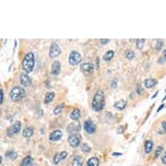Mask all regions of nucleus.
<instances>
[{"label":"nucleus","mask_w":166,"mask_h":166,"mask_svg":"<svg viewBox=\"0 0 166 166\" xmlns=\"http://www.w3.org/2000/svg\"><path fill=\"white\" fill-rule=\"evenodd\" d=\"M105 105V96L102 91H97L93 98V103H92V107L94 111H102Z\"/></svg>","instance_id":"nucleus-1"},{"label":"nucleus","mask_w":166,"mask_h":166,"mask_svg":"<svg viewBox=\"0 0 166 166\" xmlns=\"http://www.w3.org/2000/svg\"><path fill=\"white\" fill-rule=\"evenodd\" d=\"M34 53L32 52H28L24 59H23V62H21V66H23V70L26 73H30L33 71V68H34Z\"/></svg>","instance_id":"nucleus-2"},{"label":"nucleus","mask_w":166,"mask_h":166,"mask_svg":"<svg viewBox=\"0 0 166 166\" xmlns=\"http://www.w3.org/2000/svg\"><path fill=\"white\" fill-rule=\"evenodd\" d=\"M9 96H10V100L14 101V102H18L23 100L25 96H26V92L23 87H19V86H15L9 93Z\"/></svg>","instance_id":"nucleus-3"},{"label":"nucleus","mask_w":166,"mask_h":166,"mask_svg":"<svg viewBox=\"0 0 166 166\" xmlns=\"http://www.w3.org/2000/svg\"><path fill=\"white\" fill-rule=\"evenodd\" d=\"M82 61V55L80 53L77 51H73L69 55V63L71 66H77L78 63H80Z\"/></svg>","instance_id":"nucleus-4"},{"label":"nucleus","mask_w":166,"mask_h":166,"mask_svg":"<svg viewBox=\"0 0 166 166\" xmlns=\"http://www.w3.org/2000/svg\"><path fill=\"white\" fill-rule=\"evenodd\" d=\"M21 123L19 121H16V122L8 129V136H9V137H12V136L17 135L18 132H21Z\"/></svg>","instance_id":"nucleus-5"},{"label":"nucleus","mask_w":166,"mask_h":166,"mask_svg":"<svg viewBox=\"0 0 166 166\" xmlns=\"http://www.w3.org/2000/svg\"><path fill=\"white\" fill-rule=\"evenodd\" d=\"M84 129L89 135H93V133H95V131H96V127H95V124L91 120H87V121L84 122Z\"/></svg>","instance_id":"nucleus-6"},{"label":"nucleus","mask_w":166,"mask_h":166,"mask_svg":"<svg viewBox=\"0 0 166 166\" xmlns=\"http://www.w3.org/2000/svg\"><path fill=\"white\" fill-rule=\"evenodd\" d=\"M80 136L79 135H71L69 137V139H68V142H69V145L73 147V148H76V147H78V146L80 145Z\"/></svg>","instance_id":"nucleus-7"},{"label":"nucleus","mask_w":166,"mask_h":166,"mask_svg":"<svg viewBox=\"0 0 166 166\" xmlns=\"http://www.w3.org/2000/svg\"><path fill=\"white\" fill-rule=\"evenodd\" d=\"M60 53H61V49H60V46H59L57 43H53V44L51 45V48H50V51H49V55H50V58H55V57H58Z\"/></svg>","instance_id":"nucleus-8"},{"label":"nucleus","mask_w":166,"mask_h":166,"mask_svg":"<svg viewBox=\"0 0 166 166\" xmlns=\"http://www.w3.org/2000/svg\"><path fill=\"white\" fill-rule=\"evenodd\" d=\"M19 80H21V84L25 87H28L32 85V79L30 78V76L27 73H21V77H19Z\"/></svg>","instance_id":"nucleus-9"},{"label":"nucleus","mask_w":166,"mask_h":166,"mask_svg":"<svg viewBox=\"0 0 166 166\" xmlns=\"http://www.w3.org/2000/svg\"><path fill=\"white\" fill-rule=\"evenodd\" d=\"M80 69H82V71H83L84 73L89 75V73H92L94 71V66L92 63L86 62V63H83V64L80 66Z\"/></svg>","instance_id":"nucleus-10"},{"label":"nucleus","mask_w":166,"mask_h":166,"mask_svg":"<svg viewBox=\"0 0 166 166\" xmlns=\"http://www.w3.org/2000/svg\"><path fill=\"white\" fill-rule=\"evenodd\" d=\"M67 156H68V153H67V151H61V153L57 154V155L53 157V163H54V164H59Z\"/></svg>","instance_id":"nucleus-11"},{"label":"nucleus","mask_w":166,"mask_h":166,"mask_svg":"<svg viewBox=\"0 0 166 166\" xmlns=\"http://www.w3.org/2000/svg\"><path fill=\"white\" fill-rule=\"evenodd\" d=\"M60 68H61V64L59 61H54L53 64H52L51 67V73L52 75H54V76H58L59 73H60Z\"/></svg>","instance_id":"nucleus-12"},{"label":"nucleus","mask_w":166,"mask_h":166,"mask_svg":"<svg viewBox=\"0 0 166 166\" xmlns=\"http://www.w3.org/2000/svg\"><path fill=\"white\" fill-rule=\"evenodd\" d=\"M61 137H62V131L61 130H55L50 135V140L51 141H58Z\"/></svg>","instance_id":"nucleus-13"},{"label":"nucleus","mask_w":166,"mask_h":166,"mask_svg":"<svg viewBox=\"0 0 166 166\" xmlns=\"http://www.w3.org/2000/svg\"><path fill=\"white\" fill-rule=\"evenodd\" d=\"M156 84H157V80L154 79V78H148V79H146L145 82H144V85H145L146 88H153L154 86H156Z\"/></svg>","instance_id":"nucleus-14"},{"label":"nucleus","mask_w":166,"mask_h":166,"mask_svg":"<svg viewBox=\"0 0 166 166\" xmlns=\"http://www.w3.org/2000/svg\"><path fill=\"white\" fill-rule=\"evenodd\" d=\"M33 133H34V129L31 128V127H27L26 129L23 130V136H24L25 138H30V137L33 136Z\"/></svg>","instance_id":"nucleus-15"},{"label":"nucleus","mask_w":166,"mask_h":166,"mask_svg":"<svg viewBox=\"0 0 166 166\" xmlns=\"http://www.w3.org/2000/svg\"><path fill=\"white\" fill-rule=\"evenodd\" d=\"M70 118L73 120H75V121H78L80 119V111L78 109H75L73 112H71V114H70Z\"/></svg>","instance_id":"nucleus-16"},{"label":"nucleus","mask_w":166,"mask_h":166,"mask_svg":"<svg viewBox=\"0 0 166 166\" xmlns=\"http://www.w3.org/2000/svg\"><path fill=\"white\" fill-rule=\"evenodd\" d=\"M98 165H100V160H98L97 157H92L87 162V166H98Z\"/></svg>","instance_id":"nucleus-17"},{"label":"nucleus","mask_w":166,"mask_h":166,"mask_svg":"<svg viewBox=\"0 0 166 166\" xmlns=\"http://www.w3.org/2000/svg\"><path fill=\"white\" fill-rule=\"evenodd\" d=\"M71 166H83V157H80V156H76V157L73 158Z\"/></svg>","instance_id":"nucleus-18"},{"label":"nucleus","mask_w":166,"mask_h":166,"mask_svg":"<svg viewBox=\"0 0 166 166\" xmlns=\"http://www.w3.org/2000/svg\"><path fill=\"white\" fill-rule=\"evenodd\" d=\"M153 146H154V144H153V141H151V140H146L145 151L147 153V154H149V153L153 150Z\"/></svg>","instance_id":"nucleus-19"},{"label":"nucleus","mask_w":166,"mask_h":166,"mask_svg":"<svg viewBox=\"0 0 166 166\" xmlns=\"http://www.w3.org/2000/svg\"><path fill=\"white\" fill-rule=\"evenodd\" d=\"M54 96H55V94L53 93V92H50V93H48L46 95H45V98H44V103H45V104L51 103L52 101H53V98H54Z\"/></svg>","instance_id":"nucleus-20"},{"label":"nucleus","mask_w":166,"mask_h":166,"mask_svg":"<svg viewBox=\"0 0 166 166\" xmlns=\"http://www.w3.org/2000/svg\"><path fill=\"white\" fill-rule=\"evenodd\" d=\"M125 105H127V102L124 100H121V101H119V102H116L114 104V107L116 110H123L125 107Z\"/></svg>","instance_id":"nucleus-21"},{"label":"nucleus","mask_w":166,"mask_h":166,"mask_svg":"<svg viewBox=\"0 0 166 166\" xmlns=\"http://www.w3.org/2000/svg\"><path fill=\"white\" fill-rule=\"evenodd\" d=\"M113 57H114V51L110 50V51H107L104 54V60H105V61H110V60L113 59Z\"/></svg>","instance_id":"nucleus-22"},{"label":"nucleus","mask_w":166,"mask_h":166,"mask_svg":"<svg viewBox=\"0 0 166 166\" xmlns=\"http://www.w3.org/2000/svg\"><path fill=\"white\" fill-rule=\"evenodd\" d=\"M32 158L31 156H26L24 159H23V162L21 163V166H30L32 164Z\"/></svg>","instance_id":"nucleus-23"},{"label":"nucleus","mask_w":166,"mask_h":166,"mask_svg":"<svg viewBox=\"0 0 166 166\" xmlns=\"http://www.w3.org/2000/svg\"><path fill=\"white\" fill-rule=\"evenodd\" d=\"M6 157L8 158V159H16L17 158V153L16 151H14V150H8L7 153H6Z\"/></svg>","instance_id":"nucleus-24"},{"label":"nucleus","mask_w":166,"mask_h":166,"mask_svg":"<svg viewBox=\"0 0 166 166\" xmlns=\"http://www.w3.org/2000/svg\"><path fill=\"white\" fill-rule=\"evenodd\" d=\"M62 110H63V104H59V105H57V106L54 107V110H53V114L59 115L61 112H62Z\"/></svg>","instance_id":"nucleus-25"},{"label":"nucleus","mask_w":166,"mask_h":166,"mask_svg":"<svg viewBox=\"0 0 166 166\" xmlns=\"http://www.w3.org/2000/svg\"><path fill=\"white\" fill-rule=\"evenodd\" d=\"M125 57H127L128 60H132L135 58V53H133V51H131V50H127L125 51Z\"/></svg>","instance_id":"nucleus-26"},{"label":"nucleus","mask_w":166,"mask_h":166,"mask_svg":"<svg viewBox=\"0 0 166 166\" xmlns=\"http://www.w3.org/2000/svg\"><path fill=\"white\" fill-rule=\"evenodd\" d=\"M144 44H145V40H144V39H141V40H137L136 46H137V49L141 50V49L144 48Z\"/></svg>","instance_id":"nucleus-27"},{"label":"nucleus","mask_w":166,"mask_h":166,"mask_svg":"<svg viewBox=\"0 0 166 166\" xmlns=\"http://www.w3.org/2000/svg\"><path fill=\"white\" fill-rule=\"evenodd\" d=\"M82 151L85 153V154H88V153L91 151V147L88 145H86V144H83V145H82Z\"/></svg>","instance_id":"nucleus-28"},{"label":"nucleus","mask_w":166,"mask_h":166,"mask_svg":"<svg viewBox=\"0 0 166 166\" xmlns=\"http://www.w3.org/2000/svg\"><path fill=\"white\" fill-rule=\"evenodd\" d=\"M162 150H163V147H158V148H157V150H156V153H155V158H157L158 156L162 154Z\"/></svg>","instance_id":"nucleus-29"},{"label":"nucleus","mask_w":166,"mask_h":166,"mask_svg":"<svg viewBox=\"0 0 166 166\" xmlns=\"http://www.w3.org/2000/svg\"><path fill=\"white\" fill-rule=\"evenodd\" d=\"M137 87H138V88H137V93L139 94V95H141V94L144 93V89L141 88V86H140V85H138Z\"/></svg>","instance_id":"nucleus-30"},{"label":"nucleus","mask_w":166,"mask_h":166,"mask_svg":"<svg viewBox=\"0 0 166 166\" xmlns=\"http://www.w3.org/2000/svg\"><path fill=\"white\" fill-rule=\"evenodd\" d=\"M162 45H163V41H158V43H157V45H156V50H160Z\"/></svg>","instance_id":"nucleus-31"},{"label":"nucleus","mask_w":166,"mask_h":166,"mask_svg":"<svg viewBox=\"0 0 166 166\" xmlns=\"http://www.w3.org/2000/svg\"><path fill=\"white\" fill-rule=\"evenodd\" d=\"M162 128H163V133H166V121L162 122Z\"/></svg>","instance_id":"nucleus-32"},{"label":"nucleus","mask_w":166,"mask_h":166,"mask_svg":"<svg viewBox=\"0 0 166 166\" xmlns=\"http://www.w3.org/2000/svg\"><path fill=\"white\" fill-rule=\"evenodd\" d=\"M2 102H3V91L1 89L0 91V103L2 104Z\"/></svg>","instance_id":"nucleus-33"},{"label":"nucleus","mask_w":166,"mask_h":166,"mask_svg":"<svg viewBox=\"0 0 166 166\" xmlns=\"http://www.w3.org/2000/svg\"><path fill=\"white\" fill-rule=\"evenodd\" d=\"M162 162L164 163V164H166V151L164 153V155H163V157H162Z\"/></svg>","instance_id":"nucleus-34"},{"label":"nucleus","mask_w":166,"mask_h":166,"mask_svg":"<svg viewBox=\"0 0 166 166\" xmlns=\"http://www.w3.org/2000/svg\"><path fill=\"white\" fill-rule=\"evenodd\" d=\"M109 42H110V40H101V43H102V44H107Z\"/></svg>","instance_id":"nucleus-35"},{"label":"nucleus","mask_w":166,"mask_h":166,"mask_svg":"<svg viewBox=\"0 0 166 166\" xmlns=\"http://www.w3.org/2000/svg\"><path fill=\"white\" fill-rule=\"evenodd\" d=\"M163 107H164V104H162V105H160V106L158 107V110H157V113H158V112H159V111H160V110H162Z\"/></svg>","instance_id":"nucleus-36"},{"label":"nucleus","mask_w":166,"mask_h":166,"mask_svg":"<svg viewBox=\"0 0 166 166\" xmlns=\"http://www.w3.org/2000/svg\"><path fill=\"white\" fill-rule=\"evenodd\" d=\"M157 95H158V92H156V93L154 94V95H153L151 97H153V98H155V97H156V96H157Z\"/></svg>","instance_id":"nucleus-37"},{"label":"nucleus","mask_w":166,"mask_h":166,"mask_svg":"<svg viewBox=\"0 0 166 166\" xmlns=\"http://www.w3.org/2000/svg\"><path fill=\"white\" fill-rule=\"evenodd\" d=\"M163 58H164V59H165V60H166V50H165V51H164V54H163Z\"/></svg>","instance_id":"nucleus-38"},{"label":"nucleus","mask_w":166,"mask_h":166,"mask_svg":"<svg viewBox=\"0 0 166 166\" xmlns=\"http://www.w3.org/2000/svg\"><path fill=\"white\" fill-rule=\"evenodd\" d=\"M113 155H114V156H120V155H121V154H118V153H114Z\"/></svg>","instance_id":"nucleus-39"}]
</instances>
